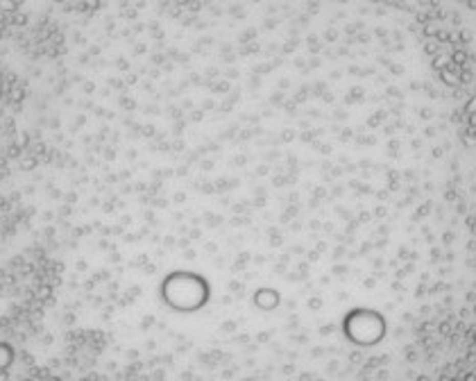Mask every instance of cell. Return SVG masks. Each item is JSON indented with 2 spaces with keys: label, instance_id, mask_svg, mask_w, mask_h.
<instances>
[{
  "label": "cell",
  "instance_id": "cell-5",
  "mask_svg": "<svg viewBox=\"0 0 476 381\" xmlns=\"http://www.w3.org/2000/svg\"><path fill=\"white\" fill-rule=\"evenodd\" d=\"M451 381H460V379H451Z\"/></svg>",
  "mask_w": 476,
  "mask_h": 381
},
{
  "label": "cell",
  "instance_id": "cell-1",
  "mask_svg": "<svg viewBox=\"0 0 476 381\" xmlns=\"http://www.w3.org/2000/svg\"><path fill=\"white\" fill-rule=\"evenodd\" d=\"M166 298L172 306L177 309H193V306H200L204 302V284L195 277H186V274H177V277L168 279L164 288Z\"/></svg>",
  "mask_w": 476,
  "mask_h": 381
},
{
  "label": "cell",
  "instance_id": "cell-4",
  "mask_svg": "<svg viewBox=\"0 0 476 381\" xmlns=\"http://www.w3.org/2000/svg\"><path fill=\"white\" fill-rule=\"evenodd\" d=\"M465 381H476V374H467V379Z\"/></svg>",
  "mask_w": 476,
  "mask_h": 381
},
{
  "label": "cell",
  "instance_id": "cell-3",
  "mask_svg": "<svg viewBox=\"0 0 476 381\" xmlns=\"http://www.w3.org/2000/svg\"><path fill=\"white\" fill-rule=\"evenodd\" d=\"M14 361V349L7 343H0V370H7Z\"/></svg>",
  "mask_w": 476,
  "mask_h": 381
},
{
  "label": "cell",
  "instance_id": "cell-2",
  "mask_svg": "<svg viewBox=\"0 0 476 381\" xmlns=\"http://www.w3.org/2000/svg\"><path fill=\"white\" fill-rule=\"evenodd\" d=\"M345 329H347V336L352 341L368 345V343H376L381 338L383 320L376 313H370V311H356V313H349Z\"/></svg>",
  "mask_w": 476,
  "mask_h": 381
}]
</instances>
